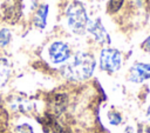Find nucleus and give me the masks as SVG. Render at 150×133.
I'll list each match as a JSON object with an SVG mask.
<instances>
[{
    "mask_svg": "<svg viewBox=\"0 0 150 133\" xmlns=\"http://www.w3.org/2000/svg\"><path fill=\"white\" fill-rule=\"evenodd\" d=\"M0 129H1V125H0Z\"/></svg>",
    "mask_w": 150,
    "mask_h": 133,
    "instance_id": "19",
    "label": "nucleus"
},
{
    "mask_svg": "<svg viewBox=\"0 0 150 133\" xmlns=\"http://www.w3.org/2000/svg\"><path fill=\"white\" fill-rule=\"evenodd\" d=\"M137 133H150V124H139L137 127Z\"/></svg>",
    "mask_w": 150,
    "mask_h": 133,
    "instance_id": "16",
    "label": "nucleus"
},
{
    "mask_svg": "<svg viewBox=\"0 0 150 133\" xmlns=\"http://www.w3.org/2000/svg\"><path fill=\"white\" fill-rule=\"evenodd\" d=\"M122 66L121 53L114 48H103L100 55V67L108 73L117 72Z\"/></svg>",
    "mask_w": 150,
    "mask_h": 133,
    "instance_id": "3",
    "label": "nucleus"
},
{
    "mask_svg": "<svg viewBox=\"0 0 150 133\" xmlns=\"http://www.w3.org/2000/svg\"><path fill=\"white\" fill-rule=\"evenodd\" d=\"M96 66L95 58L86 52H79L70 62L64 65L62 73L70 80H86L91 77Z\"/></svg>",
    "mask_w": 150,
    "mask_h": 133,
    "instance_id": "1",
    "label": "nucleus"
},
{
    "mask_svg": "<svg viewBox=\"0 0 150 133\" xmlns=\"http://www.w3.org/2000/svg\"><path fill=\"white\" fill-rule=\"evenodd\" d=\"M40 124L42 125L45 133H68L52 113H46L40 119Z\"/></svg>",
    "mask_w": 150,
    "mask_h": 133,
    "instance_id": "8",
    "label": "nucleus"
},
{
    "mask_svg": "<svg viewBox=\"0 0 150 133\" xmlns=\"http://www.w3.org/2000/svg\"><path fill=\"white\" fill-rule=\"evenodd\" d=\"M70 47L63 41H54L48 48V55L53 64L66 62L70 58Z\"/></svg>",
    "mask_w": 150,
    "mask_h": 133,
    "instance_id": "4",
    "label": "nucleus"
},
{
    "mask_svg": "<svg viewBox=\"0 0 150 133\" xmlns=\"http://www.w3.org/2000/svg\"><path fill=\"white\" fill-rule=\"evenodd\" d=\"M68 105V95L66 93H56L50 99V107L55 114H61Z\"/></svg>",
    "mask_w": 150,
    "mask_h": 133,
    "instance_id": "9",
    "label": "nucleus"
},
{
    "mask_svg": "<svg viewBox=\"0 0 150 133\" xmlns=\"http://www.w3.org/2000/svg\"><path fill=\"white\" fill-rule=\"evenodd\" d=\"M87 27H88V32L95 38V40L97 42H100V44H109L110 42L109 34L107 33V31L103 27L100 19L89 21L87 24Z\"/></svg>",
    "mask_w": 150,
    "mask_h": 133,
    "instance_id": "7",
    "label": "nucleus"
},
{
    "mask_svg": "<svg viewBox=\"0 0 150 133\" xmlns=\"http://www.w3.org/2000/svg\"><path fill=\"white\" fill-rule=\"evenodd\" d=\"M11 75V64L6 58L0 56V87L5 86Z\"/></svg>",
    "mask_w": 150,
    "mask_h": 133,
    "instance_id": "11",
    "label": "nucleus"
},
{
    "mask_svg": "<svg viewBox=\"0 0 150 133\" xmlns=\"http://www.w3.org/2000/svg\"><path fill=\"white\" fill-rule=\"evenodd\" d=\"M2 8L6 21L9 24H15L22 13V0H7Z\"/></svg>",
    "mask_w": 150,
    "mask_h": 133,
    "instance_id": "5",
    "label": "nucleus"
},
{
    "mask_svg": "<svg viewBox=\"0 0 150 133\" xmlns=\"http://www.w3.org/2000/svg\"><path fill=\"white\" fill-rule=\"evenodd\" d=\"M11 32L7 28H1L0 29V47H5L9 44L11 41Z\"/></svg>",
    "mask_w": 150,
    "mask_h": 133,
    "instance_id": "13",
    "label": "nucleus"
},
{
    "mask_svg": "<svg viewBox=\"0 0 150 133\" xmlns=\"http://www.w3.org/2000/svg\"><path fill=\"white\" fill-rule=\"evenodd\" d=\"M124 0H109L108 2V11L109 13H116L123 5Z\"/></svg>",
    "mask_w": 150,
    "mask_h": 133,
    "instance_id": "14",
    "label": "nucleus"
},
{
    "mask_svg": "<svg viewBox=\"0 0 150 133\" xmlns=\"http://www.w3.org/2000/svg\"><path fill=\"white\" fill-rule=\"evenodd\" d=\"M15 133H34V129L29 124H21L15 127Z\"/></svg>",
    "mask_w": 150,
    "mask_h": 133,
    "instance_id": "15",
    "label": "nucleus"
},
{
    "mask_svg": "<svg viewBox=\"0 0 150 133\" xmlns=\"http://www.w3.org/2000/svg\"><path fill=\"white\" fill-rule=\"evenodd\" d=\"M142 48H143L144 51H146V52H150V36H148V38L144 40V42L142 44Z\"/></svg>",
    "mask_w": 150,
    "mask_h": 133,
    "instance_id": "17",
    "label": "nucleus"
},
{
    "mask_svg": "<svg viewBox=\"0 0 150 133\" xmlns=\"http://www.w3.org/2000/svg\"><path fill=\"white\" fill-rule=\"evenodd\" d=\"M47 15H48V6L47 5H41L34 14V19H33L34 26L36 28H40V29L45 28L46 21H47Z\"/></svg>",
    "mask_w": 150,
    "mask_h": 133,
    "instance_id": "10",
    "label": "nucleus"
},
{
    "mask_svg": "<svg viewBox=\"0 0 150 133\" xmlns=\"http://www.w3.org/2000/svg\"><path fill=\"white\" fill-rule=\"evenodd\" d=\"M145 115H146V119H148V120H150V105H149V106H148V108H146Z\"/></svg>",
    "mask_w": 150,
    "mask_h": 133,
    "instance_id": "18",
    "label": "nucleus"
},
{
    "mask_svg": "<svg viewBox=\"0 0 150 133\" xmlns=\"http://www.w3.org/2000/svg\"><path fill=\"white\" fill-rule=\"evenodd\" d=\"M107 118H108V121L110 125H114V126H117L122 122V115L117 112V111H109L107 113Z\"/></svg>",
    "mask_w": 150,
    "mask_h": 133,
    "instance_id": "12",
    "label": "nucleus"
},
{
    "mask_svg": "<svg viewBox=\"0 0 150 133\" xmlns=\"http://www.w3.org/2000/svg\"><path fill=\"white\" fill-rule=\"evenodd\" d=\"M66 16H67V24L74 33L80 34L84 32L88 24V15L81 2L79 1L71 2L67 8Z\"/></svg>",
    "mask_w": 150,
    "mask_h": 133,
    "instance_id": "2",
    "label": "nucleus"
},
{
    "mask_svg": "<svg viewBox=\"0 0 150 133\" xmlns=\"http://www.w3.org/2000/svg\"><path fill=\"white\" fill-rule=\"evenodd\" d=\"M150 79V64L144 62H136L130 68L129 72V80L131 82H143L144 80Z\"/></svg>",
    "mask_w": 150,
    "mask_h": 133,
    "instance_id": "6",
    "label": "nucleus"
}]
</instances>
